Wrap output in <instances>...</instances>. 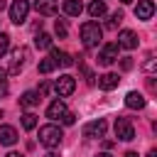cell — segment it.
<instances>
[{
	"instance_id": "1",
	"label": "cell",
	"mask_w": 157,
	"mask_h": 157,
	"mask_svg": "<svg viewBox=\"0 0 157 157\" xmlns=\"http://www.w3.org/2000/svg\"><path fill=\"white\" fill-rule=\"evenodd\" d=\"M61 137H64V132H61L59 125H52V123H49V125H42V128H39V142H42L44 147H49V150L59 147Z\"/></svg>"
},
{
	"instance_id": "2",
	"label": "cell",
	"mask_w": 157,
	"mask_h": 157,
	"mask_svg": "<svg viewBox=\"0 0 157 157\" xmlns=\"http://www.w3.org/2000/svg\"><path fill=\"white\" fill-rule=\"evenodd\" d=\"M101 37H103V29L98 27V22L88 20V22L81 25V42H83V47H96L101 42Z\"/></svg>"
},
{
	"instance_id": "3",
	"label": "cell",
	"mask_w": 157,
	"mask_h": 157,
	"mask_svg": "<svg viewBox=\"0 0 157 157\" xmlns=\"http://www.w3.org/2000/svg\"><path fill=\"white\" fill-rule=\"evenodd\" d=\"M74 88H76V78H74V76H69V74L59 76V78H56V83H54V91H56V96H59V98L71 96V93H74Z\"/></svg>"
},
{
	"instance_id": "4",
	"label": "cell",
	"mask_w": 157,
	"mask_h": 157,
	"mask_svg": "<svg viewBox=\"0 0 157 157\" xmlns=\"http://www.w3.org/2000/svg\"><path fill=\"white\" fill-rule=\"evenodd\" d=\"M115 137L123 140V142H130L135 137V128H132V123L128 118H118L115 120Z\"/></svg>"
},
{
	"instance_id": "5",
	"label": "cell",
	"mask_w": 157,
	"mask_h": 157,
	"mask_svg": "<svg viewBox=\"0 0 157 157\" xmlns=\"http://www.w3.org/2000/svg\"><path fill=\"white\" fill-rule=\"evenodd\" d=\"M27 12H29V2H27V0H15V2L10 5V20H12L15 25H22V22L27 20Z\"/></svg>"
},
{
	"instance_id": "6",
	"label": "cell",
	"mask_w": 157,
	"mask_h": 157,
	"mask_svg": "<svg viewBox=\"0 0 157 157\" xmlns=\"http://www.w3.org/2000/svg\"><path fill=\"white\" fill-rule=\"evenodd\" d=\"M27 56H29V49L27 47H17L12 52V59H10V74H20L25 61H27Z\"/></svg>"
},
{
	"instance_id": "7",
	"label": "cell",
	"mask_w": 157,
	"mask_h": 157,
	"mask_svg": "<svg viewBox=\"0 0 157 157\" xmlns=\"http://www.w3.org/2000/svg\"><path fill=\"white\" fill-rule=\"evenodd\" d=\"M105 130H108L105 120H103V118H98V120H91V123H86V125H83V137H103V135H105Z\"/></svg>"
},
{
	"instance_id": "8",
	"label": "cell",
	"mask_w": 157,
	"mask_h": 157,
	"mask_svg": "<svg viewBox=\"0 0 157 157\" xmlns=\"http://www.w3.org/2000/svg\"><path fill=\"white\" fill-rule=\"evenodd\" d=\"M98 61H101L103 66H110L113 61H118V44H115V42L103 44V49H101V54H98Z\"/></svg>"
},
{
	"instance_id": "9",
	"label": "cell",
	"mask_w": 157,
	"mask_h": 157,
	"mask_svg": "<svg viewBox=\"0 0 157 157\" xmlns=\"http://www.w3.org/2000/svg\"><path fill=\"white\" fill-rule=\"evenodd\" d=\"M155 15V2L152 0H137L135 5V17L137 20H150Z\"/></svg>"
},
{
	"instance_id": "10",
	"label": "cell",
	"mask_w": 157,
	"mask_h": 157,
	"mask_svg": "<svg viewBox=\"0 0 157 157\" xmlns=\"http://www.w3.org/2000/svg\"><path fill=\"white\" fill-rule=\"evenodd\" d=\"M118 47H123V49H135V47H137V34H135L132 29H123V32L118 34Z\"/></svg>"
},
{
	"instance_id": "11",
	"label": "cell",
	"mask_w": 157,
	"mask_h": 157,
	"mask_svg": "<svg viewBox=\"0 0 157 157\" xmlns=\"http://www.w3.org/2000/svg\"><path fill=\"white\" fill-rule=\"evenodd\" d=\"M34 10H37L39 15H47V17H52V15L59 12L56 0H34Z\"/></svg>"
},
{
	"instance_id": "12",
	"label": "cell",
	"mask_w": 157,
	"mask_h": 157,
	"mask_svg": "<svg viewBox=\"0 0 157 157\" xmlns=\"http://www.w3.org/2000/svg\"><path fill=\"white\" fill-rule=\"evenodd\" d=\"M66 113V103L61 101V98H56V101H52L49 103V108H47V118H52V120H61V115Z\"/></svg>"
},
{
	"instance_id": "13",
	"label": "cell",
	"mask_w": 157,
	"mask_h": 157,
	"mask_svg": "<svg viewBox=\"0 0 157 157\" xmlns=\"http://www.w3.org/2000/svg\"><path fill=\"white\" fill-rule=\"evenodd\" d=\"M118 83H120V78H118V74H113V71H108V74L98 76V86H101L103 91H113Z\"/></svg>"
},
{
	"instance_id": "14",
	"label": "cell",
	"mask_w": 157,
	"mask_h": 157,
	"mask_svg": "<svg viewBox=\"0 0 157 157\" xmlns=\"http://www.w3.org/2000/svg\"><path fill=\"white\" fill-rule=\"evenodd\" d=\"M145 96L142 93H137V91H130L128 96H125V105L128 108H132V110H140V108H145Z\"/></svg>"
},
{
	"instance_id": "15",
	"label": "cell",
	"mask_w": 157,
	"mask_h": 157,
	"mask_svg": "<svg viewBox=\"0 0 157 157\" xmlns=\"http://www.w3.org/2000/svg\"><path fill=\"white\" fill-rule=\"evenodd\" d=\"M17 142V130L12 125H0V145H15Z\"/></svg>"
},
{
	"instance_id": "16",
	"label": "cell",
	"mask_w": 157,
	"mask_h": 157,
	"mask_svg": "<svg viewBox=\"0 0 157 157\" xmlns=\"http://www.w3.org/2000/svg\"><path fill=\"white\" fill-rule=\"evenodd\" d=\"M61 10H64V15H69V17H78V15L83 12V5H81V0H64Z\"/></svg>"
},
{
	"instance_id": "17",
	"label": "cell",
	"mask_w": 157,
	"mask_h": 157,
	"mask_svg": "<svg viewBox=\"0 0 157 157\" xmlns=\"http://www.w3.org/2000/svg\"><path fill=\"white\" fill-rule=\"evenodd\" d=\"M52 59H54V64H56V66H71V64H74L71 54L59 52V49H52Z\"/></svg>"
},
{
	"instance_id": "18",
	"label": "cell",
	"mask_w": 157,
	"mask_h": 157,
	"mask_svg": "<svg viewBox=\"0 0 157 157\" xmlns=\"http://www.w3.org/2000/svg\"><path fill=\"white\" fill-rule=\"evenodd\" d=\"M39 103V93L37 91H25L22 96H20V105L22 108H32V105H37Z\"/></svg>"
},
{
	"instance_id": "19",
	"label": "cell",
	"mask_w": 157,
	"mask_h": 157,
	"mask_svg": "<svg viewBox=\"0 0 157 157\" xmlns=\"http://www.w3.org/2000/svg\"><path fill=\"white\" fill-rule=\"evenodd\" d=\"M88 15H91L93 20L103 17V15H105V2H103V0H93V2L88 5Z\"/></svg>"
},
{
	"instance_id": "20",
	"label": "cell",
	"mask_w": 157,
	"mask_h": 157,
	"mask_svg": "<svg viewBox=\"0 0 157 157\" xmlns=\"http://www.w3.org/2000/svg\"><path fill=\"white\" fill-rule=\"evenodd\" d=\"M34 47H37V49H49V47H52V37L44 34V32H39L37 39H34Z\"/></svg>"
},
{
	"instance_id": "21",
	"label": "cell",
	"mask_w": 157,
	"mask_h": 157,
	"mask_svg": "<svg viewBox=\"0 0 157 157\" xmlns=\"http://www.w3.org/2000/svg\"><path fill=\"white\" fill-rule=\"evenodd\" d=\"M56 69V64H54V59L52 56H47V59H42L39 61V74H52Z\"/></svg>"
},
{
	"instance_id": "22",
	"label": "cell",
	"mask_w": 157,
	"mask_h": 157,
	"mask_svg": "<svg viewBox=\"0 0 157 157\" xmlns=\"http://www.w3.org/2000/svg\"><path fill=\"white\" fill-rule=\"evenodd\" d=\"M22 128H25V130L37 128V115H34V113H25V115H22Z\"/></svg>"
},
{
	"instance_id": "23",
	"label": "cell",
	"mask_w": 157,
	"mask_h": 157,
	"mask_svg": "<svg viewBox=\"0 0 157 157\" xmlns=\"http://www.w3.org/2000/svg\"><path fill=\"white\" fill-rule=\"evenodd\" d=\"M7 49H10V34L0 32V56H5V54H7Z\"/></svg>"
},
{
	"instance_id": "24",
	"label": "cell",
	"mask_w": 157,
	"mask_h": 157,
	"mask_svg": "<svg viewBox=\"0 0 157 157\" xmlns=\"http://www.w3.org/2000/svg\"><path fill=\"white\" fill-rule=\"evenodd\" d=\"M120 22H123V12L118 10V12H113V15H110V20H108V29H115Z\"/></svg>"
},
{
	"instance_id": "25",
	"label": "cell",
	"mask_w": 157,
	"mask_h": 157,
	"mask_svg": "<svg viewBox=\"0 0 157 157\" xmlns=\"http://www.w3.org/2000/svg\"><path fill=\"white\" fill-rule=\"evenodd\" d=\"M54 32H56L61 39L66 37V25H64V20H56V25H54Z\"/></svg>"
},
{
	"instance_id": "26",
	"label": "cell",
	"mask_w": 157,
	"mask_h": 157,
	"mask_svg": "<svg viewBox=\"0 0 157 157\" xmlns=\"http://www.w3.org/2000/svg\"><path fill=\"white\" fill-rule=\"evenodd\" d=\"M155 66H157V61H155V56H152V54H150V56H147V61H145V64H142V69H145V71H147V74H152V71H155Z\"/></svg>"
},
{
	"instance_id": "27",
	"label": "cell",
	"mask_w": 157,
	"mask_h": 157,
	"mask_svg": "<svg viewBox=\"0 0 157 157\" xmlns=\"http://www.w3.org/2000/svg\"><path fill=\"white\" fill-rule=\"evenodd\" d=\"M74 120H76V115H74V113H69V110L61 115V123H64V125H74Z\"/></svg>"
},
{
	"instance_id": "28",
	"label": "cell",
	"mask_w": 157,
	"mask_h": 157,
	"mask_svg": "<svg viewBox=\"0 0 157 157\" xmlns=\"http://www.w3.org/2000/svg\"><path fill=\"white\" fill-rule=\"evenodd\" d=\"M0 91H7V71L0 69Z\"/></svg>"
},
{
	"instance_id": "29",
	"label": "cell",
	"mask_w": 157,
	"mask_h": 157,
	"mask_svg": "<svg viewBox=\"0 0 157 157\" xmlns=\"http://www.w3.org/2000/svg\"><path fill=\"white\" fill-rule=\"evenodd\" d=\"M120 69H123V71H130V69H132V59H130V56H125V59L120 61Z\"/></svg>"
},
{
	"instance_id": "30",
	"label": "cell",
	"mask_w": 157,
	"mask_h": 157,
	"mask_svg": "<svg viewBox=\"0 0 157 157\" xmlns=\"http://www.w3.org/2000/svg\"><path fill=\"white\" fill-rule=\"evenodd\" d=\"M37 93H39V96H47V93H49V83H47V81H42V83H39V91H37Z\"/></svg>"
},
{
	"instance_id": "31",
	"label": "cell",
	"mask_w": 157,
	"mask_h": 157,
	"mask_svg": "<svg viewBox=\"0 0 157 157\" xmlns=\"http://www.w3.org/2000/svg\"><path fill=\"white\" fill-rule=\"evenodd\" d=\"M5 157H25V155H20V152H7Z\"/></svg>"
},
{
	"instance_id": "32",
	"label": "cell",
	"mask_w": 157,
	"mask_h": 157,
	"mask_svg": "<svg viewBox=\"0 0 157 157\" xmlns=\"http://www.w3.org/2000/svg\"><path fill=\"white\" fill-rule=\"evenodd\" d=\"M125 157H137V152H132V150H128V152H125Z\"/></svg>"
},
{
	"instance_id": "33",
	"label": "cell",
	"mask_w": 157,
	"mask_h": 157,
	"mask_svg": "<svg viewBox=\"0 0 157 157\" xmlns=\"http://www.w3.org/2000/svg\"><path fill=\"white\" fill-rule=\"evenodd\" d=\"M147 157H157V150H150V152H147Z\"/></svg>"
},
{
	"instance_id": "34",
	"label": "cell",
	"mask_w": 157,
	"mask_h": 157,
	"mask_svg": "<svg viewBox=\"0 0 157 157\" xmlns=\"http://www.w3.org/2000/svg\"><path fill=\"white\" fill-rule=\"evenodd\" d=\"M96 157H113V155H108V152H98Z\"/></svg>"
},
{
	"instance_id": "35",
	"label": "cell",
	"mask_w": 157,
	"mask_h": 157,
	"mask_svg": "<svg viewBox=\"0 0 157 157\" xmlns=\"http://www.w3.org/2000/svg\"><path fill=\"white\" fill-rule=\"evenodd\" d=\"M44 157H59V155H56V152H47Z\"/></svg>"
},
{
	"instance_id": "36",
	"label": "cell",
	"mask_w": 157,
	"mask_h": 157,
	"mask_svg": "<svg viewBox=\"0 0 157 157\" xmlns=\"http://www.w3.org/2000/svg\"><path fill=\"white\" fill-rule=\"evenodd\" d=\"M120 2H125V5H128V2H135V0H120Z\"/></svg>"
},
{
	"instance_id": "37",
	"label": "cell",
	"mask_w": 157,
	"mask_h": 157,
	"mask_svg": "<svg viewBox=\"0 0 157 157\" xmlns=\"http://www.w3.org/2000/svg\"><path fill=\"white\" fill-rule=\"evenodd\" d=\"M0 118H2V110H0Z\"/></svg>"
}]
</instances>
